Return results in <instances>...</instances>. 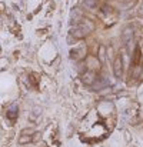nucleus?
<instances>
[{"label":"nucleus","mask_w":143,"mask_h":147,"mask_svg":"<svg viewBox=\"0 0 143 147\" xmlns=\"http://www.w3.org/2000/svg\"><path fill=\"white\" fill-rule=\"evenodd\" d=\"M7 116H9V119H16V116H17V109H16V106L10 107V110L7 111Z\"/></svg>","instance_id":"423d86ee"},{"label":"nucleus","mask_w":143,"mask_h":147,"mask_svg":"<svg viewBox=\"0 0 143 147\" xmlns=\"http://www.w3.org/2000/svg\"><path fill=\"white\" fill-rule=\"evenodd\" d=\"M83 6L86 9H96L97 7V0H85Z\"/></svg>","instance_id":"39448f33"},{"label":"nucleus","mask_w":143,"mask_h":147,"mask_svg":"<svg viewBox=\"0 0 143 147\" xmlns=\"http://www.w3.org/2000/svg\"><path fill=\"white\" fill-rule=\"evenodd\" d=\"M104 51H106L104 47H100V49H99V59H100V61L104 60Z\"/></svg>","instance_id":"6e6552de"},{"label":"nucleus","mask_w":143,"mask_h":147,"mask_svg":"<svg viewBox=\"0 0 143 147\" xmlns=\"http://www.w3.org/2000/svg\"><path fill=\"white\" fill-rule=\"evenodd\" d=\"M139 13H140V14H143V7L140 9V10H139Z\"/></svg>","instance_id":"1a4fd4ad"},{"label":"nucleus","mask_w":143,"mask_h":147,"mask_svg":"<svg viewBox=\"0 0 143 147\" xmlns=\"http://www.w3.org/2000/svg\"><path fill=\"white\" fill-rule=\"evenodd\" d=\"M93 30V23H90L87 19H82L73 29H72V36L76 39H83Z\"/></svg>","instance_id":"f257e3e1"},{"label":"nucleus","mask_w":143,"mask_h":147,"mask_svg":"<svg viewBox=\"0 0 143 147\" xmlns=\"http://www.w3.org/2000/svg\"><path fill=\"white\" fill-rule=\"evenodd\" d=\"M113 73L117 79H122V74H123V59H122V54H117L113 60Z\"/></svg>","instance_id":"f03ea898"},{"label":"nucleus","mask_w":143,"mask_h":147,"mask_svg":"<svg viewBox=\"0 0 143 147\" xmlns=\"http://www.w3.org/2000/svg\"><path fill=\"white\" fill-rule=\"evenodd\" d=\"M97 79H99V77L96 76L93 71H86L85 74H82V82H83L85 84H89V86H93Z\"/></svg>","instance_id":"7ed1b4c3"},{"label":"nucleus","mask_w":143,"mask_h":147,"mask_svg":"<svg viewBox=\"0 0 143 147\" xmlns=\"http://www.w3.org/2000/svg\"><path fill=\"white\" fill-rule=\"evenodd\" d=\"M123 37H125V42L129 45V43H132V40H133V30L129 27V29H126L125 32H123Z\"/></svg>","instance_id":"20e7f679"},{"label":"nucleus","mask_w":143,"mask_h":147,"mask_svg":"<svg viewBox=\"0 0 143 147\" xmlns=\"http://www.w3.org/2000/svg\"><path fill=\"white\" fill-rule=\"evenodd\" d=\"M30 140H32V136H22V137H20V143H22V144L29 143Z\"/></svg>","instance_id":"0eeeda50"}]
</instances>
